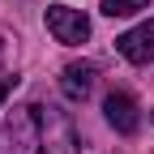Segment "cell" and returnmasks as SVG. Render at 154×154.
<instances>
[{"mask_svg":"<svg viewBox=\"0 0 154 154\" xmlns=\"http://www.w3.org/2000/svg\"><path fill=\"white\" fill-rule=\"evenodd\" d=\"M103 116H107V124L116 128V133H137V103L128 99V94H120V90H111L107 94V103H103Z\"/></svg>","mask_w":154,"mask_h":154,"instance_id":"277c9868","label":"cell"},{"mask_svg":"<svg viewBox=\"0 0 154 154\" xmlns=\"http://www.w3.org/2000/svg\"><path fill=\"white\" fill-rule=\"evenodd\" d=\"M60 90L69 94L73 103H86L90 90H94V64H69L60 73Z\"/></svg>","mask_w":154,"mask_h":154,"instance_id":"5b68a950","label":"cell"},{"mask_svg":"<svg viewBox=\"0 0 154 154\" xmlns=\"http://www.w3.org/2000/svg\"><path fill=\"white\" fill-rule=\"evenodd\" d=\"M9 154H82L73 120L51 103H22L5 120Z\"/></svg>","mask_w":154,"mask_h":154,"instance_id":"6da1fadb","label":"cell"},{"mask_svg":"<svg viewBox=\"0 0 154 154\" xmlns=\"http://www.w3.org/2000/svg\"><path fill=\"white\" fill-rule=\"evenodd\" d=\"M141 9H150V0H103V13L107 17H133Z\"/></svg>","mask_w":154,"mask_h":154,"instance_id":"8992f818","label":"cell"},{"mask_svg":"<svg viewBox=\"0 0 154 154\" xmlns=\"http://www.w3.org/2000/svg\"><path fill=\"white\" fill-rule=\"evenodd\" d=\"M116 51H120L128 64H150L154 60V17L141 22V26H133V30H124L116 38Z\"/></svg>","mask_w":154,"mask_h":154,"instance_id":"3957f363","label":"cell"},{"mask_svg":"<svg viewBox=\"0 0 154 154\" xmlns=\"http://www.w3.org/2000/svg\"><path fill=\"white\" fill-rule=\"evenodd\" d=\"M5 99H9V82H0V107H5Z\"/></svg>","mask_w":154,"mask_h":154,"instance_id":"52a82bcc","label":"cell"},{"mask_svg":"<svg viewBox=\"0 0 154 154\" xmlns=\"http://www.w3.org/2000/svg\"><path fill=\"white\" fill-rule=\"evenodd\" d=\"M47 30L56 34V43H86V38H90V17L82 9L51 5L47 9Z\"/></svg>","mask_w":154,"mask_h":154,"instance_id":"7a4b0ae2","label":"cell"}]
</instances>
